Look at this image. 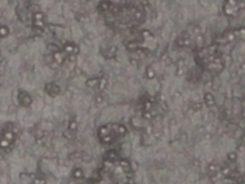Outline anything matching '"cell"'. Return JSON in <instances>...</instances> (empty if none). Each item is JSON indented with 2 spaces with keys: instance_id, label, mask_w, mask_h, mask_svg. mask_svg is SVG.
Wrapping results in <instances>:
<instances>
[{
  "instance_id": "cell-1",
  "label": "cell",
  "mask_w": 245,
  "mask_h": 184,
  "mask_svg": "<svg viewBox=\"0 0 245 184\" xmlns=\"http://www.w3.org/2000/svg\"><path fill=\"white\" fill-rule=\"evenodd\" d=\"M125 131L127 130H125V126L118 124V123H110L108 125L102 126L99 128L98 135L103 143H111L117 137L125 134Z\"/></svg>"
},
{
  "instance_id": "cell-2",
  "label": "cell",
  "mask_w": 245,
  "mask_h": 184,
  "mask_svg": "<svg viewBox=\"0 0 245 184\" xmlns=\"http://www.w3.org/2000/svg\"><path fill=\"white\" fill-rule=\"evenodd\" d=\"M238 4L240 3L237 2H234V1H231V2H227L225 5V13L227 14L228 15H234L237 13H238L240 11V7H238Z\"/></svg>"
},
{
  "instance_id": "cell-3",
  "label": "cell",
  "mask_w": 245,
  "mask_h": 184,
  "mask_svg": "<svg viewBox=\"0 0 245 184\" xmlns=\"http://www.w3.org/2000/svg\"><path fill=\"white\" fill-rule=\"evenodd\" d=\"M18 102L21 106H28L32 103V98L30 97V95L25 91H20L18 94Z\"/></svg>"
},
{
  "instance_id": "cell-4",
  "label": "cell",
  "mask_w": 245,
  "mask_h": 184,
  "mask_svg": "<svg viewBox=\"0 0 245 184\" xmlns=\"http://www.w3.org/2000/svg\"><path fill=\"white\" fill-rule=\"evenodd\" d=\"M9 34V29L6 26H0V38L7 36Z\"/></svg>"
}]
</instances>
